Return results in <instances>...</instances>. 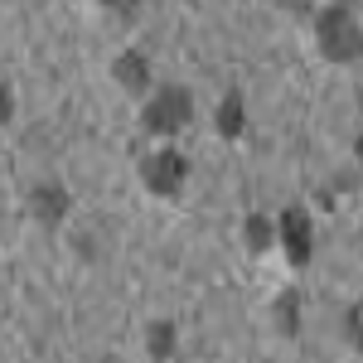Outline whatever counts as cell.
Masks as SVG:
<instances>
[{"instance_id": "4fadbf2b", "label": "cell", "mask_w": 363, "mask_h": 363, "mask_svg": "<svg viewBox=\"0 0 363 363\" xmlns=\"http://www.w3.org/2000/svg\"><path fill=\"white\" fill-rule=\"evenodd\" d=\"M354 155H359V169H363V136L354 140Z\"/></svg>"}, {"instance_id": "5b68a950", "label": "cell", "mask_w": 363, "mask_h": 363, "mask_svg": "<svg viewBox=\"0 0 363 363\" xmlns=\"http://www.w3.org/2000/svg\"><path fill=\"white\" fill-rule=\"evenodd\" d=\"M112 78L121 92H131V97H145L150 92V58L140 54V49H121L112 58Z\"/></svg>"}, {"instance_id": "7a4b0ae2", "label": "cell", "mask_w": 363, "mask_h": 363, "mask_svg": "<svg viewBox=\"0 0 363 363\" xmlns=\"http://www.w3.org/2000/svg\"><path fill=\"white\" fill-rule=\"evenodd\" d=\"M189 116H194V97L184 92V87H155L150 97H145V107H140V126L150 131V136H174V131H184L189 126Z\"/></svg>"}, {"instance_id": "52a82bcc", "label": "cell", "mask_w": 363, "mask_h": 363, "mask_svg": "<svg viewBox=\"0 0 363 363\" xmlns=\"http://www.w3.org/2000/svg\"><path fill=\"white\" fill-rule=\"evenodd\" d=\"M242 233H247V252H272L281 242L277 223L267 218V213H247V223H242Z\"/></svg>"}, {"instance_id": "8fae6325", "label": "cell", "mask_w": 363, "mask_h": 363, "mask_svg": "<svg viewBox=\"0 0 363 363\" xmlns=\"http://www.w3.org/2000/svg\"><path fill=\"white\" fill-rule=\"evenodd\" d=\"M344 339H349L354 354H363V301H354V306L344 310Z\"/></svg>"}, {"instance_id": "6da1fadb", "label": "cell", "mask_w": 363, "mask_h": 363, "mask_svg": "<svg viewBox=\"0 0 363 363\" xmlns=\"http://www.w3.org/2000/svg\"><path fill=\"white\" fill-rule=\"evenodd\" d=\"M315 49L330 63H359L363 58V29L349 5H325L315 15Z\"/></svg>"}, {"instance_id": "7c38bea8", "label": "cell", "mask_w": 363, "mask_h": 363, "mask_svg": "<svg viewBox=\"0 0 363 363\" xmlns=\"http://www.w3.org/2000/svg\"><path fill=\"white\" fill-rule=\"evenodd\" d=\"M107 10H131V0H102Z\"/></svg>"}, {"instance_id": "ba28073f", "label": "cell", "mask_w": 363, "mask_h": 363, "mask_svg": "<svg viewBox=\"0 0 363 363\" xmlns=\"http://www.w3.org/2000/svg\"><path fill=\"white\" fill-rule=\"evenodd\" d=\"M242 121H247V116H242V97L228 92L223 102H218V112H213V131L233 140V136H242Z\"/></svg>"}, {"instance_id": "8992f818", "label": "cell", "mask_w": 363, "mask_h": 363, "mask_svg": "<svg viewBox=\"0 0 363 363\" xmlns=\"http://www.w3.org/2000/svg\"><path fill=\"white\" fill-rule=\"evenodd\" d=\"M29 218L39 228H58L68 218V194L58 189V184H39V189H29Z\"/></svg>"}, {"instance_id": "277c9868", "label": "cell", "mask_w": 363, "mask_h": 363, "mask_svg": "<svg viewBox=\"0 0 363 363\" xmlns=\"http://www.w3.org/2000/svg\"><path fill=\"white\" fill-rule=\"evenodd\" d=\"M277 233H281V247H286V262H291V267H306L310 252H315V228H310V213L301 208V203H291V208L277 218Z\"/></svg>"}, {"instance_id": "3957f363", "label": "cell", "mask_w": 363, "mask_h": 363, "mask_svg": "<svg viewBox=\"0 0 363 363\" xmlns=\"http://www.w3.org/2000/svg\"><path fill=\"white\" fill-rule=\"evenodd\" d=\"M184 179H189V160H184L174 145H160V150H150V155L140 160V184L155 199H174L184 189Z\"/></svg>"}, {"instance_id": "30bf717a", "label": "cell", "mask_w": 363, "mask_h": 363, "mask_svg": "<svg viewBox=\"0 0 363 363\" xmlns=\"http://www.w3.org/2000/svg\"><path fill=\"white\" fill-rule=\"evenodd\" d=\"M296 306H301V301H296V291H281V296H277V325H281V335H296V330H301Z\"/></svg>"}, {"instance_id": "9c48e42d", "label": "cell", "mask_w": 363, "mask_h": 363, "mask_svg": "<svg viewBox=\"0 0 363 363\" xmlns=\"http://www.w3.org/2000/svg\"><path fill=\"white\" fill-rule=\"evenodd\" d=\"M145 349H150L155 363H165L169 354H174V325H169V320H155V325L145 330Z\"/></svg>"}]
</instances>
